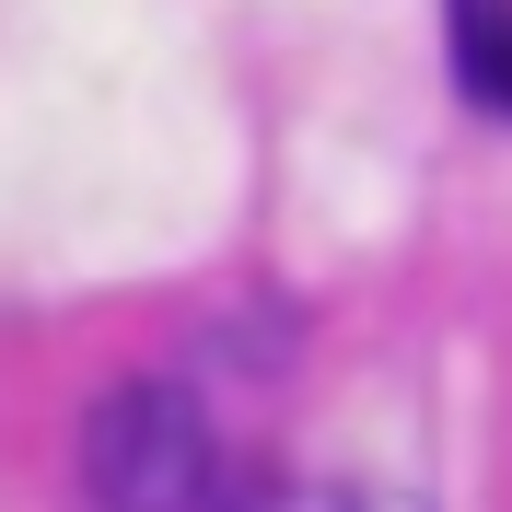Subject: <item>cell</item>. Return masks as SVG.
Masks as SVG:
<instances>
[{"label": "cell", "instance_id": "cell-1", "mask_svg": "<svg viewBox=\"0 0 512 512\" xmlns=\"http://www.w3.org/2000/svg\"><path fill=\"white\" fill-rule=\"evenodd\" d=\"M222 431L175 373H128L82 419V501L94 512H222Z\"/></svg>", "mask_w": 512, "mask_h": 512}, {"label": "cell", "instance_id": "cell-2", "mask_svg": "<svg viewBox=\"0 0 512 512\" xmlns=\"http://www.w3.org/2000/svg\"><path fill=\"white\" fill-rule=\"evenodd\" d=\"M443 47H454V94L512 128V0H443Z\"/></svg>", "mask_w": 512, "mask_h": 512}, {"label": "cell", "instance_id": "cell-3", "mask_svg": "<svg viewBox=\"0 0 512 512\" xmlns=\"http://www.w3.org/2000/svg\"><path fill=\"white\" fill-rule=\"evenodd\" d=\"M222 512H419L396 489H338V478H233Z\"/></svg>", "mask_w": 512, "mask_h": 512}]
</instances>
